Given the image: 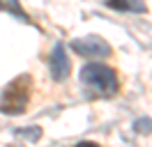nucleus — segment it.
I'll return each mask as SVG.
<instances>
[{"mask_svg": "<svg viewBox=\"0 0 152 147\" xmlns=\"http://www.w3.org/2000/svg\"><path fill=\"white\" fill-rule=\"evenodd\" d=\"M78 78H81V83H83L86 87L95 90L97 94H102V97H113L115 92H118V76H115V71L111 67L102 64V62L83 64Z\"/></svg>", "mask_w": 152, "mask_h": 147, "instance_id": "1", "label": "nucleus"}, {"mask_svg": "<svg viewBox=\"0 0 152 147\" xmlns=\"http://www.w3.org/2000/svg\"><path fill=\"white\" fill-rule=\"evenodd\" d=\"M76 147H99L97 143H90V140H83V143H76Z\"/></svg>", "mask_w": 152, "mask_h": 147, "instance_id": "7", "label": "nucleus"}, {"mask_svg": "<svg viewBox=\"0 0 152 147\" xmlns=\"http://www.w3.org/2000/svg\"><path fill=\"white\" fill-rule=\"evenodd\" d=\"M30 90H32V85H30V76L28 74L14 78V81L2 90L0 110L7 113V115H19V113H23L26 106H28V99H30Z\"/></svg>", "mask_w": 152, "mask_h": 147, "instance_id": "2", "label": "nucleus"}, {"mask_svg": "<svg viewBox=\"0 0 152 147\" xmlns=\"http://www.w3.org/2000/svg\"><path fill=\"white\" fill-rule=\"evenodd\" d=\"M104 5L108 9H115V12H132V14H145L148 12V5L143 0H104Z\"/></svg>", "mask_w": 152, "mask_h": 147, "instance_id": "5", "label": "nucleus"}, {"mask_svg": "<svg viewBox=\"0 0 152 147\" xmlns=\"http://www.w3.org/2000/svg\"><path fill=\"white\" fill-rule=\"evenodd\" d=\"M69 46H72V51H74L76 55H81V57H108V55L113 53L111 44L99 35L76 37Z\"/></svg>", "mask_w": 152, "mask_h": 147, "instance_id": "3", "label": "nucleus"}, {"mask_svg": "<svg viewBox=\"0 0 152 147\" xmlns=\"http://www.w3.org/2000/svg\"><path fill=\"white\" fill-rule=\"evenodd\" d=\"M0 9H2V0H0Z\"/></svg>", "mask_w": 152, "mask_h": 147, "instance_id": "8", "label": "nucleus"}, {"mask_svg": "<svg viewBox=\"0 0 152 147\" xmlns=\"http://www.w3.org/2000/svg\"><path fill=\"white\" fill-rule=\"evenodd\" d=\"M48 67H51V76H53V81L65 83L67 78H69V74H72V60H69V55H67L65 44L58 41V44L53 46V53H51Z\"/></svg>", "mask_w": 152, "mask_h": 147, "instance_id": "4", "label": "nucleus"}, {"mask_svg": "<svg viewBox=\"0 0 152 147\" xmlns=\"http://www.w3.org/2000/svg\"><path fill=\"white\" fill-rule=\"evenodd\" d=\"M134 129H136L138 133H150V131H152V119H148V117H141V119H136Z\"/></svg>", "mask_w": 152, "mask_h": 147, "instance_id": "6", "label": "nucleus"}]
</instances>
